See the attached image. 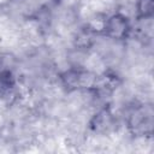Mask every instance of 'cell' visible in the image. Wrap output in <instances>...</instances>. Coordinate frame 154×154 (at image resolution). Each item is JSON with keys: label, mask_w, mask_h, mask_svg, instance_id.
<instances>
[{"label": "cell", "mask_w": 154, "mask_h": 154, "mask_svg": "<svg viewBox=\"0 0 154 154\" xmlns=\"http://www.w3.org/2000/svg\"><path fill=\"white\" fill-rule=\"evenodd\" d=\"M128 129L135 136H144L152 134L153 112L150 107L137 106L128 117Z\"/></svg>", "instance_id": "7a4b0ae2"}, {"label": "cell", "mask_w": 154, "mask_h": 154, "mask_svg": "<svg viewBox=\"0 0 154 154\" xmlns=\"http://www.w3.org/2000/svg\"><path fill=\"white\" fill-rule=\"evenodd\" d=\"M135 12L138 20L150 19L154 13V0H136Z\"/></svg>", "instance_id": "277c9868"}, {"label": "cell", "mask_w": 154, "mask_h": 154, "mask_svg": "<svg viewBox=\"0 0 154 154\" xmlns=\"http://www.w3.org/2000/svg\"><path fill=\"white\" fill-rule=\"evenodd\" d=\"M112 124H113L112 113L105 108V109H101L97 114H95L91 122V128L95 131H105L106 129L111 128Z\"/></svg>", "instance_id": "3957f363"}, {"label": "cell", "mask_w": 154, "mask_h": 154, "mask_svg": "<svg viewBox=\"0 0 154 154\" xmlns=\"http://www.w3.org/2000/svg\"><path fill=\"white\" fill-rule=\"evenodd\" d=\"M95 35L94 31H91L88 26L81 29L76 36H75V46L78 49H88L93 45V36Z\"/></svg>", "instance_id": "5b68a950"}, {"label": "cell", "mask_w": 154, "mask_h": 154, "mask_svg": "<svg viewBox=\"0 0 154 154\" xmlns=\"http://www.w3.org/2000/svg\"><path fill=\"white\" fill-rule=\"evenodd\" d=\"M131 34V22L122 12H114L106 17L102 35L113 41H125Z\"/></svg>", "instance_id": "6da1fadb"}]
</instances>
